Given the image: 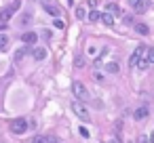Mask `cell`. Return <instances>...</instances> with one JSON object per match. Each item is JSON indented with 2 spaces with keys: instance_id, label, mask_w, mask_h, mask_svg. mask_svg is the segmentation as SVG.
<instances>
[{
  "instance_id": "obj_12",
  "label": "cell",
  "mask_w": 154,
  "mask_h": 143,
  "mask_svg": "<svg viewBox=\"0 0 154 143\" xmlns=\"http://www.w3.org/2000/svg\"><path fill=\"white\" fill-rule=\"evenodd\" d=\"M135 32L141 34V36H148V34H150V28H148L146 23H137V25H135Z\"/></svg>"
},
{
  "instance_id": "obj_3",
  "label": "cell",
  "mask_w": 154,
  "mask_h": 143,
  "mask_svg": "<svg viewBox=\"0 0 154 143\" xmlns=\"http://www.w3.org/2000/svg\"><path fill=\"white\" fill-rule=\"evenodd\" d=\"M38 4H40L49 15H53V17H59V13H61L59 4H57V0H38Z\"/></svg>"
},
{
  "instance_id": "obj_20",
  "label": "cell",
  "mask_w": 154,
  "mask_h": 143,
  "mask_svg": "<svg viewBox=\"0 0 154 143\" xmlns=\"http://www.w3.org/2000/svg\"><path fill=\"white\" fill-rule=\"evenodd\" d=\"M30 21H32V15H30V13H23V15H21V25H28Z\"/></svg>"
},
{
  "instance_id": "obj_7",
  "label": "cell",
  "mask_w": 154,
  "mask_h": 143,
  "mask_svg": "<svg viewBox=\"0 0 154 143\" xmlns=\"http://www.w3.org/2000/svg\"><path fill=\"white\" fill-rule=\"evenodd\" d=\"M129 4H131L137 13H143V11H146V0H129Z\"/></svg>"
},
{
  "instance_id": "obj_8",
  "label": "cell",
  "mask_w": 154,
  "mask_h": 143,
  "mask_svg": "<svg viewBox=\"0 0 154 143\" xmlns=\"http://www.w3.org/2000/svg\"><path fill=\"white\" fill-rule=\"evenodd\" d=\"M36 40H38V34H34V32H26L21 36V42H26V44H34Z\"/></svg>"
},
{
  "instance_id": "obj_18",
  "label": "cell",
  "mask_w": 154,
  "mask_h": 143,
  "mask_svg": "<svg viewBox=\"0 0 154 143\" xmlns=\"http://www.w3.org/2000/svg\"><path fill=\"white\" fill-rule=\"evenodd\" d=\"M99 17H101V13H99V11H95V9L89 13V19H91V21H99Z\"/></svg>"
},
{
  "instance_id": "obj_28",
  "label": "cell",
  "mask_w": 154,
  "mask_h": 143,
  "mask_svg": "<svg viewBox=\"0 0 154 143\" xmlns=\"http://www.w3.org/2000/svg\"><path fill=\"white\" fill-rule=\"evenodd\" d=\"M5 28H7V23H5L2 19H0V30H5Z\"/></svg>"
},
{
  "instance_id": "obj_6",
  "label": "cell",
  "mask_w": 154,
  "mask_h": 143,
  "mask_svg": "<svg viewBox=\"0 0 154 143\" xmlns=\"http://www.w3.org/2000/svg\"><path fill=\"white\" fill-rule=\"evenodd\" d=\"M32 57H34L36 61L47 59V49H45V46H34V49H32Z\"/></svg>"
},
{
  "instance_id": "obj_13",
  "label": "cell",
  "mask_w": 154,
  "mask_h": 143,
  "mask_svg": "<svg viewBox=\"0 0 154 143\" xmlns=\"http://www.w3.org/2000/svg\"><path fill=\"white\" fill-rule=\"evenodd\" d=\"M32 143H53V139L47 137V135H36V137L32 139Z\"/></svg>"
},
{
  "instance_id": "obj_22",
  "label": "cell",
  "mask_w": 154,
  "mask_h": 143,
  "mask_svg": "<svg viewBox=\"0 0 154 143\" xmlns=\"http://www.w3.org/2000/svg\"><path fill=\"white\" fill-rule=\"evenodd\" d=\"M122 23L131 25V23H133V17H131V15H122Z\"/></svg>"
},
{
  "instance_id": "obj_5",
  "label": "cell",
  "mask_w": 154,
  "mask_h": 143,
  "mask_svg": "<svg viewBox=\"0 0 154 143\" xmlns=\"http://www.w3.org/2000/svg\"><path fill=\"white\" fill-rule=\"evenodd\" d=\"M72 112H74L80 120L89 122V112H87V107L82 105V101H74V103H72Z\"/></svg>"
},
{
  "instance_id": "obj_4",
  "label": "cell",
  "mask_w": 154,
  "mask_h": 143,
  "mask_svg": "<svg viewBox=\"0 0 154 143\" xmlns=\"http://www.w3.org/2000/svg\"><path fill=\"white\" fill-rule=\"evenodd\" d=\"M72 93H74L76 101H87L89 99V91L82 82H72Z\"/></svg>"
},
{
  "instance_id": "obj_16",
  "label": "cell",
  "mask_w": 154,
  "mask_h": 143,
  "mask_svg": "<svg viewBox=\"0 0 154 143\" xmlns=\"http://www.w3.org/2000/svg\"><path fill=\"white\" fill-rule=\"evenodd\" d=\"M143 59H146V63H154V49H146Z\"/></svg>"
},
{
  "instance_id": "obj_24",
  "label": "cell",
  "mask_w": 154,
  "mask_h": 143,
  "mask_svg": "<svg viewBox=\"0 0 154 143\" xmlns=\"http://www.w3.org/2000/svg\"><path fill=\"white\" fill-rule=\"evenodd\" d=\"M76 67H85V57H76Z\"/></svg>"
},
{
  "instance_id": "obj_9",
  "label": "cell",
  "mask_w": 154,
  "mask_h": 143,
  "mask_svg": "<svg viewBox=\"0 0 154 143\" xmlns=\"http://www.w3.org/2000/svg\"><path fill=\"white\" fill-rule=\"evenodd\" d=\"M148 114H150V112H148V107H143V105H141L139 109H135V114H133V118H135V120L139 122V120H146V118H148Z\"/></svg>"
},
{
  "instance_id": "obj_14",
  "label": "cell",
  "mask_w": 154,
  "mask_h": 143,
  "mask_svg": "<svg viewBox=\"0 0 154 143\" xmlns=\"http://www.w3.org/2000/svg\"><path fill=\"white\" fill-rule=\"evenodd\" d=\"M118 63H114V61H110V63H106V72L108 74H118Z\"/></svg>"
},
{
  "instance_id": "obj_23",
  "label": "cell",
  "mask_w": 154,
  "mask_h": 143,
  "mask_svg": "<svg viewBox=\"0 0 154 143\" xmlns=\"http://www.w3.org/2000/svg\"><path fill=\"white\" fill-rule=\"evenodd\" d=\"M53 25H55L57 30H63V28H66V23H63L61 19H55V23H53Z\"/></svg>"
},
{
  "instance_id": "obj_21",
  "label": "cell",
  "mask_w": 154,
  "mask_h": 143,
  "mask_svg": "<svg viewBox=\"0 0 154 143\" xmlns=\"http://www.w3.org/2000/svg\"><path fill=\"white\" fill-rule=\"evenodd\" d=\"M23 57H26V49H19V51L15 53V59H17V61H21Z\"/></svg>"
},
{
  "instance_id": "obj_17",
  "label": "cell",
  "mask_w": 154,
  "mask_h": 143,
  "mask_svg": "<svg viewBox=\"0 0 154 143\" xmlns=\"http://www.w3.org/2000/svg\"><path fill=\"white\" fill-rule=\"evenodd\" d=\"M133 55H135L137 59H143V55H146V46H143V44H139V46L135 49V53H133Z\"/></svg>"
},
{
  "instance_id": "obj_19",
  "label": "cell",
  "mask_w": 154,
  "mask_h": 143,
  "mask_svg": "<svg viewBox=\"0 0 154 143\" xmlns=\"http://www.w3.org/2000/svg\"><path fill=\"white\" fill-rule=\"evenodd\" d=\"M76 17H78V19H85V17H87V11H85V7H78V9H76Z\"/></svg>"
},
{
  "instance_id": "obj_25",
  "label": "cell",
  "mask_w": 154,
  "mask_h": 143,
  "mask_svg": "<svg viewBox=\"0 0 154 143\" xmlns=\"http://www.w3.org/2000/svg\"><path fill=\"white\" fill-rule=\"evenodd\" d=\"M93 78H95L97 82H101V80H103V76H101V72H97V70L93 72Z\"/></svg>"
},
{
  "instance_id": "obj_26",
  "label": "cell",
  "mask_w": 154,
  "mask_h": 143,
  "mask_svg": "<svg viewBox=\"0 0 154 143\" xmlns=\"http://www.w3.org/2000/svg\"><path fill=\"white\" fill-rule=\"evenodd\" d=\"M137 143H148V137H143V135H139V139H137Z\"/></svg>"
},
{
  "instance_id": "obj_11",
  "label": "cell",
  "mask_w": 154,
  "mask_h": 143,
  "mask_svg": "<svg viewBox=\"0 0 154 143\" xmlns=\"http://www.w3.org/2000/svg\"><path fill=\"white\" fill-rule=\"evenodd\" d=\"M99 21H101L103 25H108V28H112V25H114V17H112L110 13H103V15L99 17Z\"/></svg>"
},
{
  "instance_id": "obj_29",
  "label": "cell",
  "mask_w": 154,
  "mask_h": 143,
  "mask_svg": "<svg viewBox=\"0 0 154 143\" xmlns=\"http://www.w3.org/2000/svg\"><path fill=\"white\" fill-rule=\"evenodd\" d=\"M150 143H154V130H152V135H150Z\"/></svg>"
},
{
  "instance_id": "obj_10",
  "label": "cell",
  "mask_w": 154,
  "mask_h": 143,
  "mask_svg": "<svg viewBox=\"0 0 154 143\" xmlns=\"http://www.w3.org/2000/svg\"><path fill=\"white\" fill-rule=\"evenodd\" d=\"M106 13H110L112 17H114V15H120V7L114 4V2H110V4H106Z\"/></svg>"
},
{
  "instance_id": "obj_1",
  "label": "cell",
  "mask_w": 154,
  "mask_h": 143,
  "mask_svg": "<svg viewBox=\"0 0 154 143\" xmlns=\"http://www.w3.org/2000/svg\"><path fill=\"white\" fill-rule=\"evenodd\" d=\"M19 7H21V0H9V4H7L2 11H0V19L7 23V21L17 13V9H19Z\"/></svg>"
},
{
  "instance_id": "obj_2",
  "label": "cell",
  "mask_w": 154,
  "mask_h": 143,
  "mask_svg": "<svg viewBox=\"0 0 154 143\" xmlns=\"http://www.w3.org/2000/svg\"><path fill=\"white\" fill-rule=\"evenodd\" d=\"M28 128H30V126H28V120H26V118H15V120L9 122V130H11L13 135H23Z\"/></svg>"
},
{
  "instance_id": "obj_15",
  "label": "cell",
  "mask_w": 154,
  "mask_h": 143,
  "mask_svg": "<svg viewBox=\"0 0 154 143\" xmlns=\"http://www.w3.org/2000/svg\"><path fill=\"white\" fill-rule=\"evenodd\" d=\"M9 49V38L7 34H0V51H7Z\"/></svg>"
},
{
  "instance_id": "obj_27",
  "label": "cell",
  "mask_w": 154,
  "mask_h": 143,
  "mask_svg": "<svg viewBox=\"0 0 154 143\" xmlns=\"http://www.w3.org/2000/svg\"><path fill=\"white\" fill-rule=\"evenodd\" d=\"M80 135H82V137H89V130H87V128L82 126V128H80Z\"/></svg>"
}]
</instances>
